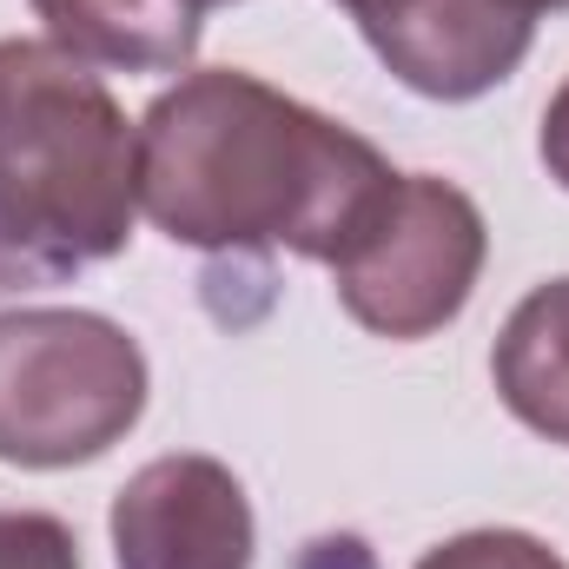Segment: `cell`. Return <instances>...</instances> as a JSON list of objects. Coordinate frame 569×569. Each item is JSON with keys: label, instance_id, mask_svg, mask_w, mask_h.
Wrapping results in <instances>:
<instances>
[{"label": "cell", "instance_id": "cell-1", "mask_svg": "<svg viewBox=\"0 0 569 569\" xmlns=\"http://www.w3.org/2000/svg\"><path fill=\"white\" fill-rule=\"evenodd\" d=\"M391 179L371 140L232 67L186 73L140 120V212L199 252L284 246L331 266Z\"/></svg>", "mask_w": 569, "mask_h": 569}, {"label": "cell", "instance_id": "cell-2", "mask_svg": "<svg viewBox=\"0 0 569 569\" xmlns=\"http://www.w3.org/2000/svg\"><path fill=\"white\" fill-rule=\"evenodd\" d=\"M140 127L53 40H0V298L127 252Z\"/></svg>", "mask_w": 569, "mask_h": 569}, {"label": "cell", "instance_id": "cell-3", "mask_svg": "<svg viewBox=\"0 0 569 569\" xmlns=\"http://www.w3.org/2000/svg\"><path fill=\"white\" fill-rule=\"evenodd\" d=\"M146 411V358L100 311L0 318V463L67 470L107 457Z\"/></svg>", "mask_w": 569, "mask_h": 569}, {"label": "cell", "instance_id": "cell-4", "mask_svg": "<svg viewBox=\"0 0 569 569\" xmlns=\"http://www.w3.org/2000/svg\"><path fill=\"white\" fill-rule=\"evenodd\" d=\"M483 252H490V232L463 186L437 172H398L338 246L331 279L365 331L411 345L443 331L470 305Z\"/></svg>", "mask_w": 569, "mask_h": 569}, {"label": "cell", "instance_id": "cell-5", "mask_svg": "<svg viewBox=\"0 0 569 569\" xmlns=\"http://www.w3.org/2000/svg\"><path fill=\"white\" fill-rule=\"evenodd\" d=\"M120 569H252V503L219 457H152L113 497Z\"/></svg>", "mask_w": 569, "mask_h": 569}, {"label": "cell", "instance_id": "cell-6", "mask_svg": "<svg viewBox=\"0 0 569 569\" xmlns=\"http://www.w3.org/2000/svg\"><path fill=\"white\" fill-rule=\"evenodd\" d=\"M537 13H543L537 0H405L365 40L411 93L477 100L523 67L537 40Z\"/></svg>", "mask_w": 569, "mask_h": 569}, {"label": "cell", "instance_id": "cell-7", "mask_svg": "<svg viewBox=\"0 0 569 569\" xmlns=\"http://www.w3.org/2000/svg\"><path fill=\"white\" fill-rule=\"evenodd\" d=\"M47 40L87 67L179 73L199 53L206 0H33Z\"/></svg>", "mask_w": 569, "mask_h": 569}, {"label": "cell", "instance_id": "cell-8", "mask_svg": "<svg viewBox=\"0 0 569 569\" xmlns=\"http://www.w3.org/2000/svg\"><path fill=\"white\" fill-rule=\"evenodd\" d=\"M490 378H497V398L510 405V418H523L550 443H569V279L537 284L503 318Z\"/></svg>", "mask_w": 569, "mask_h": 569}, {"label": "cell", "instance_id": "cell-9", "mask_svg": "<svg viewBox=\"0 0 569 569\" xmlns=\"http://www.w3.org/2000/svg\"><path fill=\"white\" fill-rule=\"evenodd\" d=\"M418 569H569V563L530 530H463V537L437 543Z\"/></svg>", "mask_w": 569, "mask_h": 569}, {"label": "cell", "instance_id": "cell-10", "mask_svg": "<svg viewBox=\"0 0 569 569\" xmlns=\"http://www.w3.org/2000/svg\"><path fill=\"white\" fill-rule=\"evenodd\" d=\"M0 569H80V543L60 517L0 510Z\"/></svg>", "mask_w": 569, "mask_h": 569}, {"label": "cell", "instance_id": "cell-11", "mask_svg": "<svg viewBox=\"0 0 569 569\" xmlns=\"http://www.w3.org/2000/svg\"><path fill=\"white\" fill-rule=\"evenodd\" d=\"M543 166H550V179L569 192V80L557 87V100L543 107Z\"/></svg>", "mask_w": 569, "mask_h": 569}, {"label": "cell", "instance_id": "cell-12", "mask_svg": "<svg viewBox=\"0 0 569 569\" xmlns=\"http://www.w3.org/2000/svg\"><path fill=\"white\" fill-rule=\"evenodd\" d=\"M338 7H345V13H351V20H358L365 33H371V27H385V20H391V13H398L405 0H338Z\"/></svg>", "mask_w": 569, "mask_h": 569}, {"label": "cell", "instance_id": "cell-13", "mask_svg": "<svg viewBox=\"0 0 569 569\" xmlns=\"http://www.w3.org/2000/svg\"><path fill=\"white\" fill-rule=\"evenodd\" d=\"M537 7H569V0H537Z\"/></svg>", "mask_w": 569, "mask_h": 569}, {"label": "cell", "instance_id": "cell-14", "mask_svg": "<svg viewBox=\"0 0 569 569\" xmlns=\"http://www.w3.org/2000/svg\"><path fill=\"white\" fill-rule=\"evenodd\" d=\"M206 7H226V0H206Z\"/></svg>", "mask_w": 569, "mask_h": 569}]
</instances>
